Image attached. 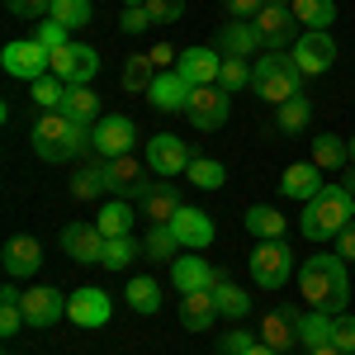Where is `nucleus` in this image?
I'll use <instances>...</instances> for the list:
<instances>
[{
    "label": "nucleus",
    "mask_w": 355,
    "mask_h": 355,
    "mask_svg": "<svg viewBox=\"0 0 355 355\" xmlns=\"http://www.w3.org/2000/svg\"><path fill=\"white\" fill-rule=\"evenodd\" d=\"M299 294L308 308H322L331 318L346 313V299H351V275H346V261L341 256H308L299 266Z\"/></svg>",
    "instance_id": "f257e3e1"
},
{
    "label": "nucleus",
    "mask_w": 355,
    "mask_h": 355,
    "mask_svg": "<svg viewBox=\"0 0 355 355\" xmlns=\"http://www.w3.org/2000/svg\"><path fill=\"white\" fill-rule=\"evenodd\" d=\"M28 147H33V157L38 162H76L90 152V128L85 123H71L62 110H43L33 119V128H28Z\"/></svg>",
    "instance_id": "f03ea898"
},
{
    "label": "nucleus",
    "mask_w": 355,
    "mask_h": 355,
    "mask_svg": "<svg viewBox=\"0 0 355 355\" xmlns=\"http://www.w3.org/2000/svg\"><path fill=\"white\" fill-rule=\"evenodd\" d=\"M355 218V194L346 185H336L331 180L327 190L318 194V199H308L303 204V218H299V232L308 242H331V237H341Z\"/></svg>",
    "instance_id": "7ed1b4c3"
},
{
    "label": "nucleus",
    "mask_w": 355,
    "mask_h": 355,
    "mask_svg": "<svg viewBox=\"0 0 355 355\" xmlns=\"http://www.w3.org/2000/svg\"><path fill=\"white\" fill-rule=\"evenodd\" d=\"M251 90L266 100V105H289L294 95H303V71L294 67V57L284 53H266L256 57V76H251Z\"/></svg>",
    "instance_id": "20e7f679"
},
{
    "label": "nucleus",
    "mask_w": 355,
    "mask_h": 355,
    "mask_svg": "<svg viewBox=\"0 0 355 355\" xmlns=\"http://www.w3.org/2000/svg\"><path fill=\"white\" fill-rule=\"evenodd\" d=\"M246 270H251V279H256V289H284L289 284V275H294V251H289V242L284 237H275V242H256V251H251V261H246Z\"/></svg>",
    "instance_id": "39448f33"
},
{
    "label": "nucleus",
    "mask_w": 355,
    "mask_h": 355,
    "mask_svg": "<svg viewBox=\"0 0 355 355\" xmlns=\"http://www.w3.org/2000/svg\"><path fill=\"white\" fill-rule=\"evenodd\" d=\"M137 142V123L128 114H105L95 128H90V152L95 162H114V157H128Z\"/></svg>",
    "instance_id": "423d86ee"
},
{
    "label": "nucleus",
    "mask_w": 355,
    "mask_h": 355,
    "mask_svg": "<svg viewBox=\"0 0 355 355\" xmlns=\"http://www.w3.org/2000/svg\"><path fill=\"white\" fill-rule=\"evenodd\" d=\"M0 67H5L15 81H38V76L53 71V53H48L38 38H19V43H5Z\"/></svg>",
    "instance_id": "0eeeda50"
},
{
    "label": "nucleus",
    "mask_w": 355,
    "mask_h": 355,
    "mask_svg": "<svg viewBox=\"0 0 355 355\" xmlns=\"http://www.w3.org/2000/svg\"><path fill=\"white\" fill-rule=\"evenodd\" d=\"M289 57H294V67H299L303 76H322V71L336 67V38H331L327 28H303Z\"/></svg>",
    "instance_id": "6e6552de"
},
{
    "label": "nucleus",
    "mask_w": 355,
    "mask_h": 355,
    "mask_svg": "<svg viewBox=\"0 0 355 355\" xmlns=\"http://www.w3.org/2000/svg\"><path fill=\"white\" fill-rule=\"evenodd\" d=\"M185 114H190L194 128L214 133V128H223V123H227V114H232V95H227L223 85H194Z\"/></svg>",
    "instance_id": "1a4fd4ad"
},
{
    "label": "nucleus",
    "mask_w": 355,
    "mask_h": 355,
    "mask_svg": "<svg viewBox=\"0 0 355 355\" xmlns=\"http://www.w3.org/2000/svg\"><path fill=\"white\" fill-rule=\"evenodd\" d=\"M95 71H100V53L90 48V43H67V48H57L53 53V76L67 85H90L95 81Z\"/></svg>",
    "instance_id": "9d476101"
},
{
    "label": "nucleus",
    "mask_w": 355,
    "mask_h": 355,
    "mask_svg": "<svg viewBox=\"0 0 355 355\" xmlns=\"http://www.w3.org/2000/svg\"><path fill=\"white\" fill-rule=\"evenodd\" d=\"M142 162L152 166V175H180V171H190L194 152H190V142H180L175 133H157L147 142Z\"/></svg>",
    "instance_id": "9b49d317"
},
{
    "label": "nucleus",
    "mask_w": 355,
    "mask_h": 355,
    "mask_svg": "<svg viewBox=\"0 0 355 355\" xmlns=\"http://www.w3.org/2000/svg\"><path fill=\"white\" fill-rule=\"evenodd\" d=\"M19 308H24L28 327H38V331L57 327V322L67 318V299H62V289H48V284H33V289H24Z\"/></svg>",
    "instance_id": "f8f14e48"
},
{
    "label": "nucleus",
    "mask_w": 355,
    "mask_h": 355,
    "mask_svg": "<svg viewBox=\"0 0 355 355\" xmlns=\"http://www.w3.org/2000/svg\"><path fill=\"white\" fill-rule=\"evenodd\" d=\"M67 318H71L76 327L95 331V327H105V322L114 318V303H110V294H105V289L85 284V289H76V294L67 299Z\"/></svg>",
    "instance_id": "ddd939ff"
},
{
    "label": "nucleus",
    "mask_w": 355,
    "mask_h": 355,
    "mask_svg": "<svg viewBox=\"0 0 355 355\" xmlns=\"http://www.w3.org/2000/svg\"><path fill=\"white\" fill-rule=\"evenodd\" d=\"M185 204H180V190L171 185V180H152L147 190L137 194V214L152 223V227H171V218L180 214Z\"/></svg>",
    "instance_id": "4468645a"
},
{
    "label": "nucleus",
    "mask_w": 355,
    "mask_h": 355,
    "mask_svg": "<svg viewBox=\"0 0 355 355\" xmlns=\"http://www.w3.org/2000/svg\"><path fill=\"white\" fill-rule=\"evenodd\" d=\"M105 232L95 227V223H67L62 227V251L71 256V261H81V266H100L105 261Z\"/></svg>",
    "instance_id": "2eb2a0df"
},
{
    "label": "nucleus",
    "mask_w": 355,
    "mask_h": 355,
    "mask_svg": "<svg viewBox=\"0 0 355 355\" xmlns=\"http://www.w3.org/2000/svg\"><path fill=\"white\" fill-rule=\"evenodd\" d=\"M147 171H152V166L137 162L133 152H128V157H114V162H105V175H110V194H119V199H137V194L152 185V180H142Z\"/></svg>",
    "instance_id": "dca6fc26"
},
{
    "label": "nucleus",
    "mask_w": 355,
    "mask_h": 355,
    "mask_svg": "<svg viewBox=\"0 0 355 355\" xmlns=\"http://www.w3.org/2000/svg\"><path fill=\"white\" fill-rule=\"evenodd\" d=\"M171 284H175L180 294H209V289L218 284V270H214L204 256H175V261H171Z\"/></svg>",
    "instance_id": "f3484780"
},
{
    "label": "nucleus",
    "mask_w": 355,
    "mask_h": 355,
    "mask_svg": "<svg viewBox=\"0 0 355 355\" xmlns=\"http://www.w3.org/2000/svg\"><path fill=\"white\" fill-rule=\"evenodd\" d=\"M171 232H175V242L185 246V251H204V246H214V218H209L204 209H190V204L171 218Z\"/></svg>",
    "instance_id": "a211bd4d"
},
{
    "label": "nucleus",
    "mask_w": 355,
    "mask_h": 355,
    "mask_svg": "<svg viewBox=\"0 0 355 355\" xmlns=\"http://www.w3.org/2000/svg\"><path fill=\"white\" fill-rule=\"evenodd\" d=\"M251 24L261 28V43H266L270 53L289 48V43H299V38H294V10H289V5H266Z\"/></svg>",
    "instance_id": "6ab92c4d"
},
{
    "label": "nucleus",
    "mask_w": 355,
    "mask_h": 355,
    "mask_svg": "<svg viewBox=\"0 0 355 355\" xmlns=\"http://www.w3.org/2000/svg\"><path fill=\"white\" fill-rule=\"evenodd\" d=\"M322 190H327L322 166H313V162H294L284 175H279V194H284V199H299V204H308V199H318Z\"/></svg>",
    "instance_id": "aec40b11"
},
{
    "label": "nucleus",
    "mask_w": 355,
    "mask_h": 355,
    "mask_svg": "<svg viewBox=\"0 0 355 355\" xmlns=\"http://www.w3.org/2000/svg\"><path fill=\"white\" fill-rule=\"evenodd\" d=\"M175 71L185 76L190 85H218V71H223V53L218 48H185Z\"/></svg>",
    "instance_id": "412c9836"
},
{
    "label": "nucleus",
    "mask_w": 355,
    "mask_h": 355,
    "mask_svg": "<svg viewBox=\"0 0 355 355\" xmlns=\"http://www.w3.org/2000/svg\"><path fill=\"white\" fill-rule=\"evenodd\" d=\"M190 95H194V85L185 81L180 71H157V81H152V90H147L152 110H162V114L185 110V105H190Z\"/></svg>",
    "instance_id": "4be33fe9"
},
{
    "label": "nucleus",
    "mask_w": 355,
    "mask_h": 355,
    "mask_svg": "<svg viewBox=\"0 0 355 355\" xmlns=\"http://www.w3.org/2000/svg\"><path fill=\"white\" fill-rule=\"evenodd\" d=\"M38 266H43V246L33 242L28 232L5 242V275L10 279H28V275H38Z\"/></svg>",
    "instance_id": "5701e85b"
},
{
    "label": "nucleus",
    "mask_w": 355,
    "mask_h": 355,
    "mask_svg": "<svg viewBox=\"0 0 355 355\" xmlns=\"http://www.w3.org/2000/svg\"><path fill=\"white\" fill-rule=\"evenodd\" d=\"M256 48H266V43H261V28L251 24V19H232V24L218 28V53L223 57H251Z\"/></svg>",
    "instance_id": "b1692460"
},
{
    "label": "nucleus",
    "mask_w": 355,
    "mask_h": 355,
    "mask_svg": "<svg viewBox=\"0 0 355 355\" xmlns=\"http://www.w3.org/2000/svg\"><path fill=\"white\" fill-rule=\"evenodd\" d=\"M331 327H336V318L322 313V308H308L294 318V331H299V346L303 351H318V346H331Z\"/></svg>",
    "instance_id": "393cba45"
},
{
    "label": "nucleus",
    "mask_w": 355,
    "mask_h": 355,
    "mask_svg": "<svg viewBox=\"0 0 355 355\" xmlns=\"http://www.w3.org/2000/svg\"><path fill=\"white\" fill-rule=\"evenodd\" d=\"M294 318H299L294 308H270V313L261 318V331H256V336H261L266 346H275V351H289V346L299 341V331H294Z\"/></svg>",
    "instance_id": "a878e982"
},
{
    "label": "nucleus",
    "mask_w": 355,
    "mask_h": 355,
    "mask_svg": "<svg viewBox=\"0 0 355 355\" xmlns=\"http://www.w3.org/2000/svg\"><path fill=\"white\" fill-rule=\"evenodd\" d=\"M218 303H214V289L209 294H180V322L190 331H214V322H218Z\"/></svg>",
    "instance_id": "bb28decb"
},
{
    "label": "nucleus",
    "mask_w": 355,
    "mask_h": 355,
    "mask_svg": "<svg viewBox=\"0 0 355 355\" xmlns=\"http://www.w3.org/2000/svg\"><path fill=\"white\" fill-rule=\"evenodd\" d=\"M62 114L71 119V123H85V128H95L105 114H100V95L90 90V85H67V100H62Z\"/></svg>",
    "instance_id": "cd10ccee"
},
{
    "label": "nucleus",
    "mask_w": 355,
    "mask_h": 355,
    "mask_svg": "<svg viewBox=\"0 0 355 355\" xmlns=\"http://www.w3.org/2000/svg\"><path fill=\"white\" fill-rule=\"evenodd\" d=\"M284 227H289V218H284L275 204H251V209H246V232H251L256 242H275V237H284Z\"/></svg>",
    "instance_id": "c85d7f7f"
},
{
    "label": "nucleus",
    "mask_w": 355,
    "mask_h": 355,
    "mask_svg": "<svg viewBox=\"0 0 355 355\" xmlns=\"http://www.w3.org/2000/svg\"><path fill=\"white\" fill-rule=\"evenodd\" d=\"M67 190H71V199H105L110 194V175H105V162H90L81 166L71 180H67Z\"/></svg>",
    "instance_id": "c756f323"
},
{
    "label": "nucleus",
    "mask_w": 355,
    "mask_h": 355,
    "mask_svg": "<svg viewBox=\"0 0 355 355\" xmlns=\"http://www.w3.org/2000/svg\"><path fill=\"white\" fill-rule=\"evenodd\" d=\"M214 303H218L223 318H232V322L251 313V294H246L242 284H232V279H227L223 270H218V284H214Z\"/></svg>",
    "instance_id": "7c9ffc66"
},
{
    "label": "nucleus",
    "mask_w": 355,
    "mask_h": 355,
    "mask_svg": "<svg viewBox=\"0 0 355 355\" xmlns=\"http://www.w3.org/2000/svg\"><path fill=\"white\" fill-rule=\"evenodd\" d=\"M152 81H157V67H152L147 53H133L128 62H123V71H119V85H123L128 95H147Z\"/></svg>",
    "instance_id": "2f4dec72"
},
{
    "label": "nucleus",
    "mask_w": 355,
    "mask_h": 355,
    "mask_svg": "<svg viewBox=\"0 0 355 355\" xmlns=\"http://www.w3.org/2000/svg\"><path fill=\"white\" fill-rule=\"evenodd\" d=\"M346 162H351V142H346V137H336V133L313 137V166L336 171V166H346Z\"/></svg>",
    "instance_id": "473e14b6"
},
{
    "label": "nucleus",
    "mask_w": 355,
    "mask_h": 355,
    "mask_svg": "<svg viewBox=\"0 0 355 355\" xmlns=\"http://www.w3.org/2000/svg\"><path fill=\"white\" fill-rule=\"evenodd\" d=\"M95 227H100L105 237H133V209H128L123 199H110V204L100 209Z\"/></svg>",
    "instance_id": "72a5a7b5"
},
{
    "label": "nucleus",
    "mask_w": 355,
    "mask_h": 355,
    "mask_svg": "<svg viewBox=\"0 0 355 355\" xmlns=\"http://www.w3.org/2000/svg\"><path fill=\"white\" fill-rule=\"evenodd\" d=\"M251 76H256V62H251V57H223L218 85L227 90V95H237V90H251Z\"/></svg>",
    "instance_id": "f704fd0d"
},
{
    "label": "nucleus",
    "mask_w": 355,
    "mask_h": 355,
    "mask_svg": "<svg viewBox=\"0 0 355 355\" xmlns=\"http://www.w3.org/2000/svg\"><path fill=\"white\" fill-rule=\"evenodd\" d=\"M294 19L303 28H331L336 24V0H294Z\"/></svg>",
    "instance_id": "c9c22d12"
},
{
    "label": "nucleus",
    "mask_w": 355,
    "mask_h": 355,
    "mask_svg": "<svg viewBox=\"0 0 355 355\" xmlns=\"http://www.w3.org/2000/svg\"><path fill=\"white\" fill-rule=\"evenodd\" d=\"M185 180L199 185V190H223V185H227V171H223V162H214V157H194L190 171H185Z\"/></svg>",
    "instance_id": "e433bc0d"
},
{
    "label": "nucleus",
    "mask_w": 355,
    "mask_h": 355,
    "mask_svg": "<svg viewBox=\"0 0 355 355\" xmlns=\"http://www.w3.org/2000/svg\"><path fill=\"white\" fill-rule=\"evenodd\" d=\"M28 100H33L38 110H62V100H67V81H57L53 71H48V76L28 81Z\"/></svg>",
    "instance_id": "4c0bfd02"
},
{
    "label": "nucleus",
    "mask_w": 355,
    "mask_h": 355,
    "mask_svg": "<svg viewBox=\"0 0 355 355\" xmlns=\"http://www.w3.org/2000/svg\"><path fill=\"white\" fill-rule=\"evenodd\" d=\"M142 256H147V261H175V256H180L175 232H171V227H147V237H142Z\"/></svg>",
    "instance_id": "58836bf2"
},
{
    "label": "nucleus",
    "mask_w": 355,
    "mask_h": 355,
    "mask_svg": "<svg viewBox=\"0 0 355 355\" xmlns=\"http://www.w3.org/2000/svg\"><path fill=\"white\" fill-rule=\"evenodd\" d=\"M90 0H53V10H48V19H57V24H67V28H85L90 24Z\"/></svg>",
    "instance_id": "ea45409f"
},
{
    "label": "nucleus",
    "mask_w": 355,
    "mask_h": 355,
    "mask_svg": "<svg viewBox=\"0 0 355 355\" xmlns=\"http://www.w3.org/2000/svg\"><path fill=\"white\" fill-rule=\"evenodd\" d=\"M133 256H142V242H133V237H110L105 242V270H123V266H133Z\"/></svg>",
    "instance_id": "a19ab883"
},
{
    "label": "nucleus",
    "mask_w": 355,
    "mask_h": 355,
    "mask_svg": "<svg viewBox=\"0 0 355 355\" xmlns=\"http://www.w3.org/2000/svg\"><path fill=\"white\" fill-rule=\"evenodd\" d=\"M128 308L133 313H157L162 308V284L157 279H133L128 284Z\"/></svg>",
    "instance_id": "79ce46f5"
},
{
    "label": "nucleus",
    "mask_w": 355,
    "mask_h": 355,
    "mask_svg": "<svg viewBox=\"0 0 355 355\" xmlns=\"http://www.w3.org/2000/svg\"><path fill=\"white\" fill-rule=\"evenodd\" d=\"M275 119H279V128H284V133H303V128H308V119H313V105H308L303 95H294L289 105H279V110H275Z\"/></svg>",
    "instance_id": "37998d69"
},
{
    "label": "nucleus",
    "mask_w": 355,
    "mask_h": 355,
    "mask_svg": "<svg viewBox=\"0 0 355 355\" xmlns=\"http://www.w3.org/2000/svg\"><path fill=\"white\" fill-rule=\"evenodd\" d=\"M67 33H71V28H67V24H57V19H43V24L33 28V38H38V43H43L48 53H57V48H67V43H71Z\"/></svg>",
    "instance_id": "c03bdc74"
},
{
    "label": "nucleus",
    "mask_w": 355,
    "mask_h": 355,
    "mask_svg": "<svg viewBox=\"0 0 355 355\" xmlns=\"http://www.w3.org/2000/svg\"><path fill=\"white\" fill-rule=\"evenodd\" d=\"M152 24V15H147V5H123V15H119V33H147Z\"/></svg>",
    "instance_id": "a18cd8bd"
},
{
    "label": "nucleus",
    "mask_w": 355,
    "mask_h": 355,
    "mask_svg": "<svg viewBox=\"0 0 355 355\" xmlns=\"http://www.w3.org/2000/svg\"><path fill=\"white\" fill-rule=\"evenodd\" d=\"M331 346H336L341 355H355V318H351V313L336 318V327H331Z\"/></svg>",
    "instance_id": "49530a36"
},
{
    "label": "nucleus",
    "mask_w": 355,
    "mask_h": 355,
    "mask_svg": "<svg viewBox=\"0 0 355 355\" xmlns=\"http://www.w3.org/2000/svg\"><path fill=\"white\" fill-rule=\"evenodd\" d=\"M147 15H152V24H175L185 15V0H147Z\"/></svg>",
    "instance_id": "de8ad7c7"
},
{
    "label": "nucleus",
    "mask_w": 355,
    "mask_h": 355,
    "mask_svg": "<svg viewBox=\"0 0 355 355\" xmlns=\"http://www.w3.org/2000/svg\"><path fill=\"white\" fill-rule=\"evenodd\" d=\"M261 336L256 331H223L218 336V355H242V351H251Z\"/></svg>",
    "instance_id": "09e8293b"
},
{
    "label": "nucleus",
    "mask_w": 355,
    "mask_h": 355,
    "mask_svg": "<svg viewBox=\"0 0 355 355\" xmlns=\"http://www.w3.org/2000/svg\"><path fill=\"white\" fill-rule=\"evenodd\" d=\"M24 327H28L24 308L19 303H0V336H19Z\"/></svg>",
    "instance_id": "8fccbe9b"
},
{
    "label": "nucleus",
    "mask_w": 355,
    "mask_h": 355,
    "mask_svg": "<svg viewBox=\"0 0 355 355\" xmlns=\"http://www.w3.org/2000/svg\"><path fill=\"white\" fill-rule=\"evenodd\" d=\"M5 10H10L15 19H43V15L53 10V0H5Z\"/></svg>",
    "instance_id": "3c124183"
},
{
    "label": "nucleus",
    "mask_w": 355,
    "mask_h": 355,
    "mask_svg": "<svg viewBox=\"0 0 355 355\" xmlns=\"http://www.w3.org/2000/svg\"><path fill=\"white\" fill-rule=\"evenodd\" d=\"M147 57H152V67H157V71H175V62H180V53H175V43H152V48H147Z\"/></svg>",
    "instance_id": "603ef678"
},
{
    "label": "nucleus",
    "mask_w": 355,
    "mask_h": 355,
    "mask_svg": "<svg viewBox=\"0 0 355 355\" xmlns=\"http://www.w3.org/2000/svg\"><path fill=\"white\" fill-rule=\"evenodd\" d=\"M266 5H270V0H227V15H232V19H256Z\"/></svg>",
    "instance_id": "864d4df0"
},
{
    "label": "nucleus",
    "mask_w": 355,
    "mask_h": 355,
    "mask_svg": "<svg viewBox=\"0 0 355 355\" xmlns=\"http://www.w3.org/2000/svg\"><path fill=\"white\" fill-rule=\"evenodd\" d=\"M336 256H341V261H355V218H351V227L336 237Z\"/></svg>",
    "instance_id": "5fc2aeb1"
},
{
    "label": "nucleus",
    "mask_w": 355,
    "mask_h": 355,
    "mask_svg": "<svg viewBox=\"0 0 355 355\" xmlns=\"http://www.w3.org/2000/svg\"><path fill=\"white\" fill-rule=\"evenodd\" d=\"M242 355H284V351H275V346H266V341H256L251 351H242Z\"/></svg>",
    "instance_id": "6e6d98bb"
},
{
    "label": "nucleus",
    "mask_w": 355,
    "mask_h": 355,
    "mask_svg": "<svg viewBox=\"0 0 355 355\" xmlns=\"http://www.w3.org/2000/svg\"><path fill=\"white\" fill-rule=\"evenodd\" d=\"M346 190L355 194V162H351V171H346Z\"/></svg>",
    "instance_id": "4d7b16f0"
},
{
    "label": "nucleus",
    "mask_w": 355,
    "mask_h": 355,
    "mask_svg": "<svg viewBox=\"0 0 355 355\" xmlns=\"http://www.w3.org/2000/svg\"><path fill=\"white\" fill-rule=\"evenodd\" d=\"M308 355H341L336 346H318V351H308Z\"/></svg>",
    "instance_id": "13d9d810"
},
{
    "label": "nucleus",
    "mask_w": 355,
    "mask_h": 355,
    "mask_svg": "<svg viewBox=\"0 0 355 355\" xmlns=\"http://www.w3.org/2000/svg\"><path fill=\"white\" fill-rule=\"evenodd\" d=\"M270 5H289V10H294V0H270Z\"/></svg>",
    "instance_id": "bf43d9fd"
},
{
    "label": "nucleus",
    "mask_w": 355,
    "mask_h": 355,
    "mask_svg": "<svg viewBox=\"0 0 355 355\" xmlns=\"http://www.w3.org/2000/svg\"><path fill=\"white\" fill-rule=\"evenodd\" d=\"M123 5H147V0H123Z\"/></svg>",
    "instance_id": "052dcab7"
},
{
    "label": "nucleus",
    "mask_w": 355,
    "mask_h": 355,
    "mask_svg": "<svg viewBox=\"0 0 355 355\" xmlns=\"http://www.w3.org/2000/svg\"><path fill=\"white\" fill-rule=\"evenodd\" d=\"M351 162H355V137H351Z\"/></svg>",
    "instance_id": "680f3d73"
}]
</instances>
